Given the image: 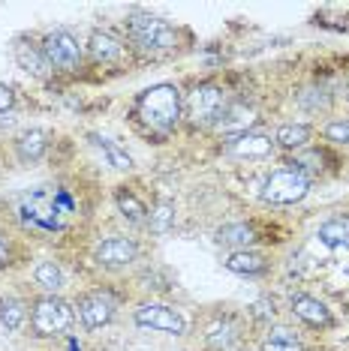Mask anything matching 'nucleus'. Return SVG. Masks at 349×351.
Masks as SVG:
<instances>
[{
    "label": "nucleus",
    "instance_id": "f257e3e1",
    "mask_svg": "<svg viewBox=\"0 0 349 351\" xmlns=\"http://www.w3.org/2000/svg\"><path fill=\"white\" fill-rule=\"evenodd\" d=\"M136 117L150 132H172L181 117V93L174 84H154L136 102Z\"/></svg>",
    "mask_w": 349,
    "mask_h": 351
},
{
    "label": "nucleus",
    "instance_id": "f03ea898",
    "mask_svg": "<svg viewBox=\"0 0 349 351\" xmlns=\"http://www.w3.org/2000/svg\"><path fill=\"white\" fill-rule=\"evenodd\" d=\"M126 34H130L133 43H139L142 49L148 51H166L174 45V27L163 19H154V15H130L126 19Z\"/></svg>",
    "mask_w": 349,
    "mask_h": 351
},
{
    "label": "nucleus",
    "instance_id": "7ed1b4c3",
    "mask_svg": "<svg viewBox=\"0 0 349 351\" xmlns=\"http://www.w3.org/2000/svg\"><path fill=\"white\" fill-rule=\"evenodd\" d=\"M307 193H311V180H307L304 171L280 169L265 180V186H262V202H268V204H295Z\"/></svg>",
    "mask_w": 349,
    "mask_h": 351
},
{
    "label": "nucleus",
    "instance_id": "20e7f679",
    "mask_svg": "<svg viewBox=\"0 0 349 351\" xmlns=\"http://www.w3.org/2000/svg\"><path fill=\"white\" fill-rule=\"evenodd\" d=\"M30 322H34L36 337H58L73 324V309H69V303H63L60 298L52 294V298L36 300Z\"/></svg>",
    "mask_w": 349,
    "mask_h": 351
},
{
    "label": "nucleus",
    "instance_id": "39448f33",
    "mask_svg": "<svg viewBox=\"0 0 349 351\" xmlns=\"http://www.w3.org/2000/svg\"><path fill=\"white\" fill-rule=\"evenodd\" d=\"M19 213L27 226H36V228H45V231H54L60 228V210L54 204V198L43 189H30V193L21 195L19 202Z\"/></svg>",
    "mask_w": 349,
    "mask_h": 351
},
{
    "label": "nucleus",
    "instance_id": "423d86ee",
    "mask_svg": "<svg viewBox=\"0 0 349 351\" xmlns=\"http://www.w3.org/2000/svg\"><path fill=\"white\" fill-rule=\"evenodd\" d=\"M43 54L49 60V66L63 69V73H73L82 63V45H78V39L69 30H54V34L45 36Z\"/></svg>",
    "mask_w": 349,
    "mask_h": 351
},
{
    "label": "nucleus",
    "instance_id": "0eeeda50",
    "mask_svg": "<svg viewBox=\"0 0 349 351\" xmlns=\"http://www.w3.org/2000/svg\"><path fill=\"white\" fill-rule=\"evenodd\" d=\"M226 99H223V90L214 84H202L190 93L187 99V117L193 121L196 126H205V123H217L220 111H223Z\"/></svg>",
    "mask_w": 349,
    "mask_h": 351
},
{
    "label": "nucleus",
    "instance_id": "6e6552de",
    "mask_svg": "<svg viewBox=\"0 0 349 351\" xmlns=\"http://www.w3.org/2000/svg\"><path fill=\"white\" fill-rule=\"evenodd\" d=\"M136 324L139 327H150V330H163L172 337H181L187 330V322L178 309L163 306V303H142L136 309Z\"/></svg>",
    "mask_w": 349,
    "mask_h": 351
},
{
    "label": "nucleus",
    "instance_id": "1a4fd4ad",
    "mask_svg": "<svg viewBox=\"0 0 349 351\" xmlns=\"http://www.w3.org/2000/svg\"><path fill=\"white\" fill-rule=\"evenodd\" d=\"M78 315H82V322H85L87 330L106 327L115 318V300H112V294H106V291L85 294V298L78 300Z\"/></svg>",
    "mask_w": 349,
    "mask_h": 351
},
{
    "label": "nucleus",
    "instance_id": "9d476101",
    "mask_svg": "<svg viewBox=\"0 0 349 351\" xmlns=\"http://www.w3.org/2000/svg\"><path fill=\"white\" fill-rule=\"evenodd\" d=\"M136 243L126 241V237H109V241L97 243V250H93V258L100 261V265L106 267H124L130 265L133 258H136Z\"/></svg>",
    "mask_w": 349,
    "mask_h": 351
},
{
    "label": "nucleus",
    "instance_id": "9b49d317",
    "mask_svg": "<svg viewBox=\"0 0 349 351\" xmlns=\"http://www.w3.org/2000/svg\"><path fill=\"white\" fill-rule=\"evenodd\" d=\"M292 313H295L301 322H307L311 327H331L335 324L328 306H325L322 300L311 298V294H295V298H292Z\"/></svg>",
    "mask_w": 349,
    "mask_h": 351
},
{
    "label": "nucleus",
    "instance_id": "f8f14e48",
    "mask_svg": "<svg viewBox=\"0 0 349 351\" xmlns=\"http://www.w3.org/2000/svg\"><path fill=\"white\" fill-rule=\"evenodd\" d=\"M253 123H256V111L247 108V106H241V102L223 106V111H220V117H217V130L220 132H238V135H244Z\"/></svg>",
    "mask_w": 349,
    "mask_h": 351
},
{
    "label": "nucleus",
    "instance_id": "ddd939ff",
    "mask_svg": "<svg viewBox=\"0 0 349 351\" xmlns=\"http://www.w3.org/2000/svg\"><path fill=\"white\" fill-rule=\"evenodd\" d=\"M274 147V141L268 135H256V132H244V135H235L229 141V154L232 156H241V159H253V156H268Z\"/></svg>",
    "mask_w": 349,
    "mask_h": 351
},
{
    "label": "nucleus",
    "instance_id": "4468645a",
    "mask_svg": "<svg viewBox=\"0 0 349 351\" xmlns=\"http://www.w3.org/2000/svg\"><path fill=\"white\" fill-rule=\"evenodd\" d=\"M45 150H49V135L43 130H27L15 141V154H19L21 162H36V159H43Z\"/></svg>",
    "mask_w": 349,
    "mask_h": 351
},
{
    "label": "nucleus",
    "instance_id": "2eb2a0df",
    "mask_svg": "<svg viewBox=\"0 0 349 351\" xmlns=\"http://www.w3.org/2000/svg\"><path fill=\"white\" fill-rule=\"evenodd\" d=\"M316 237L328 250H344V246H349V217H331L328 222H322Z\"/></svg>",
    "mask_w": 349,
    "mask_h": 351
},
{
    "label": "nucleus",
    "instance_id": "dca6fc26",
    "mask_svg": "<svg viewBox=\"0 0 349 351\" xmlns=\"http://www.w3.org/2000/svg\"><path fill=\"white\" fill-rule=\"evenodd\" d=\"M91 141H93V147L100 150L102 159H106L112 169H117V171H130L133 169V156L126 154L121 145H115L112 138H106V135H91Z\"/></svg>",
    "mask_w": 349,
    "mask_h": 351
},
{
    "label": "nucleus",
    "instance_id": "f3484780",
    "mask_svg": "<svg viewBox=\"0 0 349 351\" xmlns=\"http://www.w3.org/2000/svg\"><path fill=\"white\" fill-rule=\"evenodd\" d=\"M87 49H91L93 58L102 60V63L121 60V54H124V45L117 43L112 34H106V30H93V34H91V43H87Z\"/></svg>",
    "mask_w": 349,
    "mask_h": 351
},
{
    "label": "nucleus",
    "instance_id": "a211bd4d",
    "mask_svg": "<svg viewBox=\"0 0 349 351\" xmlns=\"http://www.w3.org/2000/svg\"><path fill=\"white\" fill-rule=\"evenodd\" d=\"M226 270H232V274H247V276H256V274H265V258H262L259 252H250V250H238L232 252L229 258L223 261Z\"/></svg>",
    "mask_w": 349,
    "mask_h": 351
},
{
    "label": "nucleus",
    "instance_id": "6ab92c4d",
    "mask_svg": "<svg viewBox=\"0 0 349 351\" xmlns=\"http://www.w3.org/2000/svg\"><path fill=\"white\" fill-rule=\"evenodd\" d=\"M217 243L247 250V246L256 243V231H253V226H244V222H232V226H223L217 231Z\"/></svg>",
    "mask_w": 349,
    "mask_h": 351
},
{
    "label": "nucleus",
    "instance_id": "aec40b11",
    "mask_svg": "<svg viewBox=\"0 0 349 351\" xmlns=\"http://www.w3.org/2000/svg\"><path fill=\"white\" fill-rule=\"evenodd\" d=\"M15 60H19L21 69H27V73H34V75L49 73V60H45L43 49H34V45H27V43L15 45Z\"/></svg>",
    "mask_w": 349,
    "mask_h": 351
},
{
    "label": "nucleus",
    "instance_id": "412c9836",
    "mask_svg": "<svg viewBox=\"0 0 349 351\" xmlns=\"http://www.w3.org/2000/svg\"><path fill=\"white\" fill-rule=\"evenodd\" d=\"M25 315H27V309H25V303H21L19 298H3L0 300V324L6 327V330H19L21 324H25Z\"/></svg>",
    "mask_w": 349,
    "mask_h": 351
},
{
    "label": "nucleus",
    "instance_id": "4be33fe9",
    "mask_svg": "<svg viewBox=\"0 0 349 351\" xmlns=\"http://www.w3.org/2000/svg\"><path fill=\"white\" fill-rule=\"evenodd\" d=\"M307 141H311V126H304V123H286L277 130V145L286 150L304 147Z\"/></svg>",
    "mask_w": 349,
    "mask_h": 351
},
{
    "label": "nucleus",
    "instance_id": "5701e85b",
    "mask_svg": "<svg viewBox=\"0 0 349 351\" xmlns=\"http://www.w3.org/2000/svg\"><path fill=\"white\" fill-rule=\"evenodd\" d=\"M262 351H304V346H301V339L289 330V327H277V330H271L265 337Z\"/></svg>",
    "mask_w": 349,
    "mask_h": 351
},
{
    "label": "nucleus",
    "instance_id": "b1692460",
    "mask_svg": "<svg viewBox=\"0 0 349 351\" xmlns=\"http://www.w3.org/2000/svg\"><path fill=\"white\" fill-rule=\"evenodd\" d=\"M115 202H117V207H121V213L130 222H136V226H142V222L148 219V210H145V204L139 202L133 193H126V189H117V195H115Z\"/></svg>",
    "mask_w": 349,
    "mask_h": 351
},
{
    "label": "nucleus",
    "instance_id": "393cba45",
    "mask_svg": "<svg viewBox=\"0 0 349 351\" xmlns=\"http://www.w3.org/2000/svg\"><path fill=\"white\" fill-rule=\"evenodd\" d=\"M34 279H36V285H43L45 291H60L63 289V274L54 261H39L36 270H34Z\"/></svg>",
    "mask_w": 349,
    "mask_h": 351
},
{
    "label": "nucleus",
    "instance_id": "a878e982",
    "mask_svg": "<svg viewBox=\"0 0 349 351\" xmlns=\"http://www.w3.org/2000/svg\"><path fill=\"white\" fill-rule=\"evenodd\" d=\"M174 226V204L172 202H160L154 207V213H150V228L157 231V234H166Z\"/></svg>",
    "mask_w": 349,
    "mask_h": 351
},
{
    "label": "nucleus",
    "instance_id": "bb28decb",
    "mask_svg": "<svg viewBox=\"0 0 349 351\" xmlns=\"http://www.w3.org/2000/svg\"><path fill=\"white\" fill-rule=\"evenodd\" d=\"M208 342H211V348H217V351H229L232 348V342H235V327L229 322L214 324L208 330Z\"/></svg>",
    "mask_w": 349,
    "mask_h": 351
},
{
    "label": "nucleus",
    "instance_id": "cd10ccee",
    "mask_svg": "<svg viewBox=\"0 0 349 351\" xmlns=\"http://www.w3.org/2000/svg\"><path fill=\"white\" fill-rule=\"evenodd\" d=\"M331 141H337V145H349V123H331L328 130H325Z\"/></svg>",
    "mask_w": 349,
    "mask_h": 351
},
{
    "label": "nucleus",
    "instance_id": "c85d7f7f",
    "mask_svg": "<svg viewBox=\"0 0 349 351\" xmlns=\"http://www.w3.org/2000/svg\"><path fill=\"white\" fill-rule=\"evenodd\" d=\"M12 106H15V93H12V87L0 82V111H10Z\"/></svg>",
    "mask_w": 349,
    "mask_h": 351
},
{
    "label": "nucleus",
    "instance_id": "c756f323",
    "mask_svg": "<svg viewBox=\"0 0 349 351\" xmlns=\"http://www.w3.org/2000/svg\"><path fill=\"white\" fill-rule=\"evenodd\" d=\"M6 261H10V246H6V241L0 237V267H3Z\"/></svg>",
    "mask_w": 349,
    "mask_h": 351
},
{
    "label": "nucleus",
    "instance_id": "7c9ffc66",
    "mask_svg": "<svg viewBox=\"0 0 349 351\" xmlns=\"http://www.w3.org/2000/svg\"><path fill=\"white\" fill-rule=\"evenodd\" d=\"M346 97H349V84H346Z\"/></svg>",
    "mask_w": 349,
    "mask_h": 351
}]
</instances>
